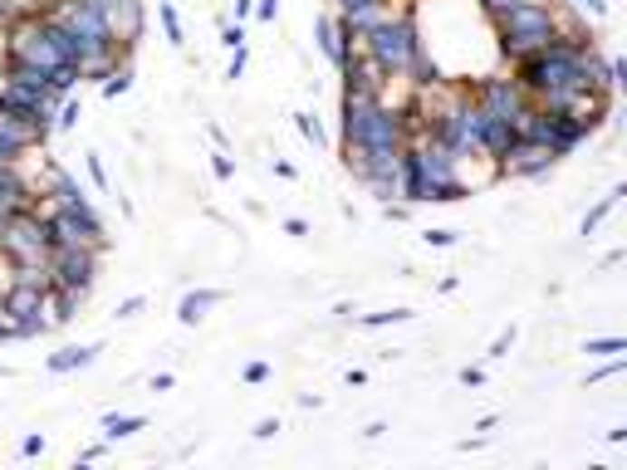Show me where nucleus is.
I'll return each instance as SVG.
<instances>
[{
    "label": "nucleus",
    "instance_id": "f257e3e1",
    "mask_svg": "<svg viewBox=\"0 0 627 470\" xmlns=\"http://www.w3.org/2000/svg\"><path fill=\"white\" fill-rule=\"evenodd\" d=\"M490 25H496L500 54L510 59V64H520V59L539 54V50H545V44L554 40L559 10L545 5V0H525V5H515V10H505V15H496Z\"/></svg>",
    "mask_w": 627,
    "mask_h": 470
},
{
    "label": "nucleus",
    "instance_id": "f03ea898",
    "mask_svg": "<svg viewBox=\"0 0 627 470\" xmlns=\"http://www.w3.org/2000/svg\"><path fill=\"white\" fill-rule=\"evenodd\" d=\"M421 50V30H417V0H407L402 15H382L378 25L363 34V54L378 59L382 74H407L412 69V59Z\"/></svg>",
    "mask_w": 627,
    "mask_h": 470
},
{
    "label": "nucleus",
    "instance_id": "7ed1b4c3",
    "mask_svg": "<svg viewBox=\"0 0 627 470\" xmlns=\"http://www.w3.org/2000/svg\"><path fill=\"white\" fill-rule=\"evenodd\" d=\"M5 59L10 64H30V69H40V74L69 69V54H64V44H59V25L50 15H20L10 40H5Z\"/></svg>",
    "mask_w": 627,
    "mask_h": 470
},
{
    "label": "nucleus",
    "instance_id": "20e7f679",
    "mask_svg": "<svg viewBox=\"0 0 627 470\" xmlns=\"http://www.w3.org/2000/svg\"><path fill=\"white\" fill-rule=\"evenodd\" d=\"M50 250H54V240H50V225H44L40 206L20 211L15 221L0 231V255H5L10 264H44V260H50Z\"/></svg>",
    "mask_w": 627,
    "mask_h": 470
},
{
    "label": "nucleus",
    "instance_id": "39448f33",
    "mask_svg": "<svg viewBox=\"0 0 627 470\" xmlns=\"http://www.w3.org/2000/svg\"><path fill=\"white\" fill-rule=\"evenodd\" d=\"M99 255L103 250L93 245H64V250H50V284L54 289H69V294H89L93 280H99Z\"/></svg>",
    "mask_w": 627,
    "mask_h": 470
},
{
    "label": "nucleus",
    "instance_id": "423d86ee",
    "mask_svg": "<svg viewBox=\"0 0 627 470\" xmlns=\"http://www.w3.org/2000/svg\"><path fill=\"white\" fill-rule=\"evenodd\" d=\"M476 103L486 108L490 118H500V123H515V128H520V113L529 108V93H525L515 79L496 74V79H480V93H476Z\"/></svg>",
    "mask_w": 627,
    "mask_h": 470
},
{
    "label": "nucleus",
    "instance_id": "0eeeda50",
    "mask_svg": "<svg viewBox=\"0 0 627 470\" xmlns=\"http://www.w3.org/2000/svg\"><path fill=\"white\" fill-rule=\"evenodd\" d=\"M554 162H559V157H554L545 142H529V138L515 132V142L496 157V172L500 177H539V172H549Z\"/></svg>",
    "mask_w": 627,
    "mask_h": 470
},
{
    "label": "nucleus",
    "instance_id": "6e6552de",
    "mask_svg": "<svg viewBox=\"0 0 627 470\" xmlns=\"http://www.w3.org/2000/svg\"><path fill=\"white\" fill-rule=\"evenodd\" d=\"M50 138L34 118H20L10 113V108H0V162H20L30 148H40V142Z\"/></svg>",
    "mask_w": 627,
    "mask_h": 470
},
{
    "label": "nucleus",
    "instance_id": "1a4fd4ad",
    "mask_svg": "<svg viewBox=\"0 0 627 470\" xmlns=\"http://www.w3.org/2000/svg\"><path fill=\"white\" fill-rule=\"evenodd\" d=\"M103 15H108V30H113V40L123 44V50H132V44L142 40V25H148V15H142V0H113Z\"/></svg>",
    "mask_w": 627,
    "mask_h": 470
},
{
    "label": "nucleus",
    "instance_id": "9d476101",
    "mask_svg": "<svg viewBox=\"0 0 627 470\" xmlns=\"http://www.w3.org/2000/svg\"><path fill=\"white\" fill-rule=\"evenodd\" d=\"M343 89H353V93H382V89H388V74L378 69V59L348 54V64H343Z\"/></svg>",
    "mask_w": 627,
    "mask_h": 470
},
{
    "label": "nucleus",
    "instance_id": "9b49d317",
    "mask_svg": "<svg viewBox=\"0 0 627 470\" xmlns=\"http://www.w3.org/2000/svg\"><path fill=\"white\" fill-rule=\"evenodd\" d=\"M20 211H34V187L20 172H10L5 182H0V231H5Z\"/></svg>",
    "mask_w": 627,
    "mask_h": 470
},
{
    "label": "nucleus",
    "instance_id": "f8f14e48",
    "mask_svg": "<svg viewBox=\"0 0 627 470\" xmlns=\"http://www.w3.org/2000/svg\"><path fill=\"white\" fill-rule=\"evenodd\" d=\"M314 34H319V50L323 54H329L333 59V64H348V54H353V34H348L343 25H339V20H329V15H323V20H314Z\"/></svg>",
    "mask_w": 627,
    "mask_h": 470
},
{
    "label": "nucleus",
    "instance_id": "ddd939ff",
    "mask_svg": "<svg viewBox=\"0 0 627 470\" xmlns=\"http://www.w3.org/2000/svg\"><path fill=\"white\" fill-rule=\"evenodd\" d=\"M221 299H226L221 289H197V294H187V299H182L177 319H182V323H201V319H207V309H216Z\"/></svg>",
    "mask_w": 627,
    "mask_h": 470
},
{
    "label": "nucleus",
    "instance_id": "4468645a",
    "mask_svg": "<svg viewBox=\"0 0 627 470\" xmlns=\"http://www.w3.org/2000/svg\"><path fill=\"white\" fill-rule=\"evenodd\" d=\"M99 353H103L99 343H89V348H59V353L50 358V372H79V368H89Z\"/></svg>",
    "mask_w": 627,
    "mask_h": 470
},
{
    "label": "nucleus",
    "instance_id": "2eb2a0df",
    "mask_svg": "<svg viewBox=\"0 0 627 470\" xmlns=\"http://www.w3.org/2000/svg\"><path fill=\"white\" fill-rule=\"evenodd\" d=\"M515 132H520L515 123H500V118H490V123H486V138H480V152H486V157H500V152L515 142Z\"/></svg>",
    "mask_w": 627,
    "mask_h": 470
},
{
    "label": "nucleus",
    "instance_id": "dca6fc26",
    "mask_svg": "<svg viewBox=\"0 0 627 470\" xmlns=\"http://www.w3.org/2000/svg\"><path fill=\"white\" fill-rule=\"evenodd\" d=\"M407 74H417V79H412L417 89H437V83H446L441 64H437V59L427 54V44H421V50H417V59H412V69H407Z\"/></svg>",
    "mask_w": 627,
    "mask_h": 470
},
{
    "label": "nucleus",
    "instance_id": "f3484780",
    "mask_svg": "<svg viewBox=\"0 0 627 470\" xmlns=\"http://www.w3.org/2000/svg\"><path fill=\"white\" fill-rule=\"evenodd\" d=\"M622 197H627V191H622V187H613V191H608V197H603V201H598V206H593V211H588V216H584V235H593V231H598V225H603V221H608V216H613V211H618V201H622Z\"/></svg>",
    "mask_w": 627,
    "mask_h": 470
},
{
    "label": "nucleus",
    "instance_id": "a211bd4d",
    "mask_svg": "<svg viewBox=\"0 0 627 470\" xmlns=\"http://www.w3.org/2000/svg\"><path fill=\"white\" fill-rule=\"evenodd\" d=\"M142 427H148L142 417H103L108 441H123V436H132V431H142Z\"/></svg>",
    "mask_w": 627,
    "mask_h": 470
},
{
    "label": "nucleus",
    "instance_id": "6ab92c4d",
    "mask_svg": "<svg viewBox=\"0 0 627 470\" xmlns=\"http://www.w3.org/2000/svg\"><path fill=\"white\" fill-rule=\"evenodd\" d=\"M128 89H132V69H128V64H118L113 74L103 79V99H123Z\"/></svg>",
    "mask_w": 627,
    "mask_h": 470
},
{
    "label": "nucleus",
    "instance_id": "aec40b11",
    "mask_svg": "<svg viewBox=\"0 0 627 470\" xmlns=\"http://www.w3.org/2000/svg\"><path fill=\"white\" fill-rule=\"evenodd\" d=\"M584 353H588V358H613V353H627V339H588Z\"/></svg>",
    "mask_w": 627,
    "mask_h": 470
},
{
    "label": "nucleus",
    "instance_id": "412c9836",
    "mask_svg": "<svg viewBox=\"0 0 627 470\" xmlns=\"http://www.w3.org/2000/svg\"><path fill=\"white\" fill-rule=\"evenodd\" d=\"M157 15H162V30H167V40H172V44H187V34H182V20H177V10H172V5H157Z\"/></svg>",
    "mask_w": 627,
    "mask_h": 470
},
{
    "label": "nucleus",
    "instance_id": "4be33fe9",
    "mask_svg": "<svg viewBox=\"0 0 627 470\" xmlns=\"http://www.w3.org/2000/svg\"><path fill=\"white\" fill-rule=\"evenodd\" d=\"M412 319V309H382V313H368L363 329H382V323H407Z\"/></svg>",
    "mask_w": 627,
    "mask_h": 470
},
{
    "label": "nucleus",
    "instance_id": "5701e85b",
    "mask_svg": "<svg viewBox=\"0 0 627 470\" xmlns=\"http://www.w3.org/2000/svg\"><path fill=\"white\" fill-rule=\"evenodd\" d=\"M79 118H83V103L79 99H64V103H59V113H54V128H74Z\"/></svg>",
    "mask_w": 627,
    "mask_h": 470
},
{
    "label": "nucleus",
    "instance_id": "b1692460",
    "mask_svg": "<svg viewBox=\"0 0 627 470\" xmlns=\"http://www.w3.org/2000/svg\"><path fill=\"white\" fill-rule=\"evenodd\" d=\"M294 123H299V132H304V138H309V142H323V128H319V118H309V113H299V118H294Z\"/></svg>",
    "mask_w": 627,
    "mask_h": 470
},
{
    "label": "nucleus",
    "instance_id": "393cba45",
    "mask_svg": "<svg viewBox=\"0 0 627 470\" xmlns=\"http://www.w3.org/2000/svg\"><path fill=\"white\" fill-rule=\"evenodd\" d=\"M211 172L221 177V182H231V177H236V162H231L226 152H216V157H211Z\"/></svg>",
    "mask_w": 627,
    "mask_h": 470
},
{
    "label": "nucleus",
    "instance_id": "a878e982",
    "mask_svg": "<svg viewBox=\"0 0 627 470\" xmlns=\"http://www.w3.org/2000/svg\"><path fill=\"white\" fill-rule=\"evenodd\" d=\"M142 309H148V299H142V294H132V299H123V304H118V319H138Z\"/></svg>",
    "mask_w": 627,
    "mask_h": 470
},
{
    "label": "nucleus",
    "instance_id": "bb28decb",
    "mask_svg": "<svg viewBox=\"0 0 627 470\" xmlns=\"http://www.w3.org/2000/svg\"><path fill=\"white\" fill-rule=\"evenodd\" d=\"M89 177H93V187H99V191H108V172H103V162L93 152H89Z\"/></svg>",
    "mask_w": 627,
    "mask_h": 470
},
{
    "label": "nucleus",
    "instance_id": "cd10ccee",
    "mask_svg": "<svg viewBox=\"0 0 627 470\" xmlns=\"http://www.w3.org/2000/svg\"><path fill=\"white\" fill-rule=\"evenodd\" d=\"M510 343H515V329H505L500 339L490 343V358H505V353H510Z\"/></svg>",
    "mask_w": 627,
    "mask_h": 470
},
{
    "label": "nucleus",
    "instance_id": "c85d7f7f",
    "mask_svg": "<svg viewBox=\"0 0 627 470\" xmlns=\"http://www.w3.org/2000/svg\"><path fill=\"white\" fill-rule=\"evenodd\" d=\"M618 372H622V358H613V363H608V368H598L588 382H608V378H618Z\"/></svg>",
    "mask_w": 627,
    "mask_h": 470
},
{
    "label": "nucleus",
    "instance_id": "c756f323",
    "mask_svg": "<svg viewBox=\"0 0 627 470\" xmlns=\"http://www.w3.org/2000/svg\"><path fill=\"white\" fill-rule=\"evenodd\" d=\"M221 40L231 44V50H240V44H246V30H240V20H236V25H226V34H221Z\"/></svg>",
    "mask_w": 627,
    "mask_h": 470
},
{
    "label": "nucleus",
    "instance_id": "7c9ffc66",
    "mask_svg": "<svg viewBox=\"0 0 627 470\" xmlns=\"http://www.w3.org/2000/svg\"><path fill=\"white\" fill-rule=\"evenodd\" d=\"M265 378H270V363H250V368H246V382H250V388H256V382H265Z\"/></svg>",
    "mask_w": 627,
    "mask_h": 470
},
{
    "label": "nucleus",
    "instance_id": "2f4dec72",
    "mask_svg": "<svg viewBox=\"0 0 627 470\" xmlns=\"http://www.w3.org/2000/svg\"><path fill=\"white\" fill-rule=\"evenodd\" d=\"M275 431H280V421H275V417H265V421H260V427H256V441H270V436H275Z\"/></svg>",
    "mask_w": 627,
    "mask_h": 470
},
{
    "label": "nucleus",
    "instance_id": "473e14b6",
    "mask_svg": "<svg viewBox=\"0 0 627 470\" xmlns=\"http://www.w3.org/2000/svg\"><path fill=\"white\" fill-rule=\"evenodd\" d=\"M44 451V436H25L20 441V456H40Z\"/></svg>",
    "mask_w": 627,
    "mask_h": 470
},
{
    "label": "nucleus",
    "instance_id": "72a5a7b5",
    "mask_svg": "<svg viewBox=\"0 0 627 470\" xmlns=\"http://www.w3.org/2000/svg\"><path fill=\"white\" fill-rule=\"evenodd\" d=\"M256 15H260V20H275V15H280V0H260Z\"/></svg>",
    "mask_w": 627,
    "mask_h": 470
},
{
    "label": "nucleus",
    "instance_id": "f704fd0d",
    "mask_svg": "<svg viewBox=\"0 0 627 470\" xmlns=\"http://www.w3.org/2000/svg\"><path fill=\"white\" fill-rule=\"evenodd\" d=\"M240 74H246V44L236 50V59H231V74H226V79H240Z\"/></svg>",
    "mask_w": 627,
    "mask_h": 470
},
{
    "label": "nucleus",
    "instance_id": "c9c22d12",
    "mask_svg": "<svg viewBox=\"0 0 627 470\" xmlns=\"http://www.w3.org/2000/svg\"><path fill=\"white\" fill-rule=\"evenodd\" d=\"M461 382H466V388H480V382H486V372H480V368H461Z\"/></svg>",
    "mask_w": 627,
    "mask_h": 470
},
{
    "label": "nucleus",
    "instance_id": "e433bc0d",
    "mask_svg": "<svg viewBox=\"0 0 627 470\" xmlns=\"http://www.w3.org/2000/svg\"><path fill=\"white\" fill-rule=\"evenodd\" d=\"M456 231H427V245H451Z\"/></svg>",
    "mask_w": 627,
    "mask_h": 470
},
{
    "label": "nucleus",
    "instance_id": "4c0bfd02",
    "mask_svg": "<svg viewBox=\"0 0 627 470\" xmlns=\"http://www.w3.org/2000/svg\"><path fill=\"white\" fill-rule=\"evenodd\" d=\"M285 231H289V235H309V225L299 221V216H289V221H285Z\"/></svg>",
    "mask_w": 627,
    "mask_h": 470
},
{
    "label": "nucleus",
    "instance_id": "58836bf2",
    "mask_svg": "<svg viewBox=\"0 0 627 470\" xmlns=\"http://www.w3.org/2000/svg\"><path fill=\"white\" fill-rule=\"evenodd\" d=\"M578 5H584V10H593V15H603V10H608L603 0H578Z\"/></svg>",
    "mask_w": 627,
    "mask_h": 470
}]
</instances>
